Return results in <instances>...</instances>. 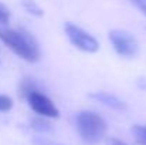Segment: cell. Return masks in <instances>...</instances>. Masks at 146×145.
<instances>
[{"label":"cell","mask_w":146,"mask_h":145,"mask_svg":"<svg viewBox=\"0 0 146 145\" xmlns=\"http://www.w3.org/2000/svg\"><path fill=\"white\" fill-rule=\"evenodd\" d=\"M143 14H146V0H131Z\"/></svg>","instance_id":"cell-13"},{"label":"cell","mask_w":146,"mask_h":145,"mask_svg":"<svg viewBox=\"0 0 146 145\" xmlns=\"http://www.w3.org/2000/svg\"><path fill=\"white\" fill-rule=\"evenodd\" d=\"M132 135L135 138V141L139 145H146V125H133L132 127Z\"/></svg>","instance_id":"cell-8"},{"label":"cell","mask_w":146,"mask_h":145,"mask_svg":"<svg viewBox=\"0 0 146 145\" xmlns=\"http://www.w3.org/2000/svg\"><path fill=\"white\" fill-rule=\"evenodd\" d=\"M90 98H94L95 101L101 102L102 105L112 108V110H116V111H125L128 108V104L125 101H122L121 98H118L113 94H109L106 91H94L90 94Z\"/></svg>","instance_id":"cell-6"},{"label":"cell","mask_w":146,"mask_h":145,"mask_svg":"<svg viewBox=\"0 0 146 145\" xmlns=\"http://www.w3.org/2000/svg\"><path fill=\"white\" fill-rule=\"evenodd\" d=\"M30 127H31L34 131H37V132H43V134H44V132H50V131L52 130L51 124L46 120V117H40V115L31 120Z\"/></svg>","instance_id":"cell-7"},{"label":"cell","mask_w":146,"mask_h":145,"mask_svg":"<svg viewBox=\"0 0 146 145\" xmlns=\"http://www.w3.org/2000/svg\"><path fill=\"white\" fill-rule=\"evenodd\" d=\"M26 100H27L30 108L40 117H46V118H58L60 117V110L57 108V105L52 102L51 98H48L44 93H41L38 88L33 90L26 97Z\"/></svg>","instance_id":"cell-5"},{"label":"cell","mask_w":146,"mask_h":145,"mask_svg":"<svg viewBox=\"0 0 146 145\" xmlns=\"http://www.w3.org/2000/svg\"><path fill=\"white\" fill-rule=\"evenodd\" d=\"M108 39L112 44L113 50L126 58H132L139 53V43L138 40L125 30H111L108 33Z\"/></svg>","instance_id":"cell-3"},{"label":"cell","mask_w":146,"mask_h":145,"mask_svg":"<svg viewBox=\"0 0 146 145\" xmlns=\"http://www.w3.org/2000/svg\"><path fill=\"white\" fill-rule=\"evenodd\" d=\"M11 108H13V100L9 96L0 94V111L6 112V111H10Z\"/></svg>","instance_id":"cell-11"},{"label":"cell","mask_w":146,"mask_h":145,"mask_svg":"<svg viewBox=\"0 0 146 145\" xmlns=\"http://www.w3.org/2000/svg\"><path fill=\"white\" fill-rule=\"evenodd\" d=\"M106 145H128V144H125L123 141H121L118 138H109L106 141Z\"/></svg>","instance_id":"cell-14"},{"label":"cell","mask_w":146,"mask_h":145,"mask_svg":"<svg viewBox=\"0 0 146 145\" xmlns=\"http://www.w3.org/2000/svg\"><path fill=\"white\" fill-rule=\"evenodd\" d=\"M138 86H139L142 90H146V78H141V80H138Z\"/></svg>","instance_id":"cell-16"},{"label":"cell","mask_w":146,"mask_h":145,"mask_svg":"<svg viewBox=\"0 0 146 145\" xmlns=\"http://www.w3.org/2000/svg\"><path fill=\"white\" fill-rule=\"evenodd\" d=\"M34 144L36 145H52L48 140H46V138H37V140H34Z\"/></svg>","instance_id":"cell-15"},{"label":"cell","mask_w":146,"mask_h":145,"mask_svg":"<svg viewBox=\"0 0 146 145\" xmlns=\"http://www.w3.org/2000/svg\"><path fill=\"white\" fill-rule=\"evenodd\" d=\"M75 128L81 140L88 145L99 144L108 131L105 120L95 111H81L75 117Z\"/></svg>","instance_id":"cell-2"},{"label":"cell","mask_w":146,"mask_h":145,"mask_svg":"<svg viewBox=\"0 0 146 145\" xmlns=\"http://www.w3.org/2000/svg\"><path fill=\"white\" fill-rule=\"evenodd\" d=\"M64 29L71 44L75 46L78 50L85 53H97L99 50V43L97 39L91 36L88 31H85L84 29H81L80 26L74 23H65Z\"/></svg>","instance_id":"cell-4"},{"label":"cell","mask_w":146,"mask_h":145,"mask_svg":"<svg viewBox=\"0 0 146 145\" xmlns=\"http://www.w3.org/2000/svg\"><path fill=\"white\" fill-rule=\"evenodd\" d=\"M10 17H11L10 10L3 3H0V24L1 26H7L9 21H10Z\"/></svg>","instance_id":"cell-12"},{"label":"cell","mask_w":146,"mask_h":145,"mask_svg":"<svg viewBox=\"0 0 146 145\" xmlns=\"http://www.w3.org/2000/svg\"><path fill=\"white\" fill-rule=\"evenodd\" d=\"M23 6H24V9H26L30 14H33V16L41 17V16L44 14L43 9H41L34 0H23Z\"/></svg>","instance_id":"cell-10"},{"label":"cell","mask_w":146,"mask_h":145,"mask_svg":"<svg viewBox=\"0 0 146 145\" xmlns=\"http://www.w3.org/2000/svg\"><path fill=\"white\" fill-rule=\"evenodd\" d=\"M0 40L10 48L16 55L29 63L40 60V47L36 37L26 30H16L9 27L0 29Z\"/></svg>","instance_id":"cell-1"},{"label":"cell","mask_w":146,"mask_h":145,"mask_svg":"<svg viewBox=\"0 0 146 145\" xmlns=\"http://www.w3.org/2000/svg\"><path fill=\"white\" fill-rule=\"evenodd\" d=\"M36 88H37V86H36V83H34L33 80H30V78H24V80L20 83L19 94H20V97L26 98V97L29 96L33 90H36Z\"/></svg>","instance_id":"cell-9"}]
</instances>
